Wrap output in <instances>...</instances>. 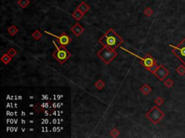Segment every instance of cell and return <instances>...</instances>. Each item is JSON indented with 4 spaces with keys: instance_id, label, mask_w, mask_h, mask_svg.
<instances>
[{
    "instance_id": "1",
    "label": "cell",
    "mask_w": 185,
    "mask_h": 138,
    "mask_svg": "<svg viewBox=\"0 0 185 138\" xmlns=\"http://www.w3.org/2000/svg\"><path fill=\"white\" fill-rule=\"evenodd\" d=\"M98 43L111 50H116V49L124 43V40L113 29L110 28L99 39Z\"/></svg>"
},
{
    "instance_id": "2",
    "label": "cell",
    "mask_w": 185,
    "mask_h": 138,
    "mask_svg": "<svg viewBox=\"0 0 185 138\" xmlns=\"http://www.w3.org/2000/svg\"><path fill=\"white\" fill-rule=\"evenodd\" d=\"M53 42L56 46V50L54 52L52 56L54 58L56 59L60 64H64L67 61V59L71 57L72 54L65 48V46H62L58 41L57 43H56L55 40H54Z\"/></svg>"
},
{
    "instance_id": "3",
    "label": "cell",
    "mask_w": 185,
    "mask_h": 138,
    "mask_svg": "<svg viewBox=\"0 0 185 138\" xmlns=\"http://www.w3.org/2000/svg\"><path fill=\"white\" fill-rule=\"evenodd\" d=\"M97 56H98L100 60L103 61L106 65L109 64L116 56L118 53L115 50H111L109 48L103 46L100 50L97 53Z\"/></svg>"
},
{
    "instance_id": "4",
    "label": "cell",
    "mask_w": 185,
    "mask_h": 138,
    "mask_svg": "<svg viewBox=\"0 0 185 138\" xmlns=\"http://www.w3.org/2000/svg\"><path fill=\"white\" fill-rule=\"evenodd\" d=\"M145 116L153 124H157L165 117V114L158 107L154 106L146 113Z\"/></svg>"
},
{
    "instance_id": "5",
    "label": "cell",
    "mask_w": 185,
    "mask_h": 138,
    "mask_svg": "<svg viewBox=\"0 0 185 138\" xmlns=\"http://www.w3.org/2000/svg\"><path fill=\"white\" fill-rule=\"evenodd\" d=\"M173 48L172 53L183 64L185 65V38L183 39L177 46L169 45Z\"/></svg>"
},
{
    "instance_id": "6",
    "label": "cell",
    "mask_w": 185,
    "mask_h": 138,
    "mask_svg": "<svg viewBox=\"0 0 185 138\" xmlns=\"http://www.w3.org/2000/svg\"><path fill=\"white\" fill-rule=\"evenodd\" d=\"M140 61L142 66L148 70V71H151V73H153L158 66L157 65L156 61L149 54H147L145 58H142Z\"/></svg>"
},
{
    "instance_id": "7",
    "label": "cell",
    "mask_w": 185,
    "mask_h": 138,
    "mask_svg": "<svg viewBox=\"0 0 185 138\" xmlns=\"http://www.w3.org/2000/svg\"><path fill=\"white\" fill-rule=\"evenodd\" d=\"M44 33H46V34L50 35L53 36V37H56V38L57 39L58 42H59V43L63 46H67V45H69V43H71V41H72V39H71L70 37H69L65 33H62L60 36H58L56 35L52 34V33H49V32L48 31H46V30L44 31Z\"/></svg>"
},
{
    "instance_id": "8",
    "label": "cell",
    "mask_w": 185,
    "mask_h": 138,
    "mask_svg": "<svg viewBox=\"0 0 185 138\" xmlns=\"http://www.w3.org/2000/svg\"><path fill=\"white\" fill-rule=\"evenodd\" d=\"M153 73L160 80V81H163L167 75L169 74V71L168 70L165 68V66H164L163 65H160L158 66L156 70L154 71Z\"/></svg>"
},
{
    "instance_id": "9",
    "label": "cell",
    "mask_w": 185,
    "mask_h": 138,
    "mask_svg": "<svg viewBox=\"0 0 185 138\" xmlns=\"http://www.w3.org/2000/svg\"><path fill=\"white\" fill-rule=\"evenodd\" d=\"M85 29L83 28V26H81L79 23H76L75 25L72 26L71 27V31L73 33L74 35L77 36V37H79L81 34L84 32Z\"/></svg>"
},
{
    "instance_id": "10",
    "label": "cell",
    "mask_w": 185,
    "mask_h": 138,
    "mask_svg": "<svg viewBox=\"0 0 185 138\" xmlns=\"http://www.w3.org/2000/svg\"><path fill=\"white\" fill-rule=\"evenodd\" d=\"M90 8H91V7H90V6L88 5V4H87L85 1H82V2L78 6L77 10H78L79 11H80L83 14H85V13L88 12L89 11Z\"/></svg>"
},
{
    "instance_id": "11",
    "label": "cell",
    "mask_w": 185,
    "mask_h": 138,
    "mask_svg": "<svg viewBox=\"0 0 185 138\" xmlns=\"http://www.w3.org/2000/svg\"><path fill=\"white\" fill-rule=\"evenodd\" d=\"M141 92L144 94V95H148L149 94V93H151V91H152V88L150 86H148V84H145V85L142 86L140 88Z\"/></svg>"
},
{
    "instance_id": "12",
    "label": "cell",
    "mask_w": 185,
    "mask_h": 138,
    "mask_svg": "<svg viewBox=\"0 0 185 138\" xmlns=\"http://www.w3.org/2000/svg\"><path fill=\"white\" fill-rule=\"evenodd\" d=\"M83 15L84 14H83V13L81 12L80 11H79L78 10H77V9H76V10H75V11L72 14V17H73L75 20H76L77 21H79V20H80L81 19L83 18Z\"/></svg>"
},
{
    "instance_id": "13",
    "label": "cell",
    "mask_w": 185,
    "mask_h": 138,
    "mask_svg": "<svg viewBox=\"0 0 185 138\" xmlns=\"http://www.w3.org/2000/svg\"><path fill=\"white\" fill-rule=\"evenodd\" d=\"M12 60V57L8 54V53H4L2 56L1 57V61L4 63V64H8Z\"/></svg>"
},
{
    "instance_id": "14",
    "label": "cell",
    "mask_w": 185,
    "mask_h": 138,
    "mask_svg": "<svg viewBox=\"0 0 185 138\" xmlns=\"http://www.w3.org/2000/svg\"><path fill=\"white\" fill-rule=\"evenodd\" d=\"M7 31H8V33H10L12 36H14L17 33H18L19 30L15 25H12L7 29Z\"/></svg>"
},
{
    "instance_id": "15",
    "label": "cell",
    "mask_w": 185,
    "mask_h": 138,
    "mask_svg": "<svg viewBox=\"0 0 185 138\" xmlns=\"http://www.w3.org/2000/svg\"><path fill=\"white\" fill-rule=\"evenodd\" d=\"M105 86H106V84H105V83L103 82L101 79L98 80V81L95 83V86H96L98 90L103 89L105 87Z\"/></svg>"
},
{
    "instance_id": "16",
    "label": "cell",
    "mask_w": 185,
    "mask_h": 138,
    "mask_svg": "<svg viewBox=\"0 0 185 138\" xmlns=\"http://www.w3.org/2000/svg\"><path fill=\"white\" fill-rule=\"evenodd\" d=\"M17 4L20 5L21 8L25 9L30 4V1L29 0H18Z\"/></svg>"
},
{
    "instance_id": "17",
    "label": "cell",
    "mask_w": 185,
    "mask_h": 138,
    "mask_svg": "<svg viewBox=\"0 0 185 138\" xmlns=\"http://www.w3.org/2000/svg\"><path fill=\"white\" fill-rule=\"evenodd\" d=\"M32 36H33V37L35 39V40H39L42 37V34L39 30H36V31L32 34Z\"/></svg>"
},
{
    "instance_id": "18",
    "label": "cell",
    "mask_w": 185,
    "mask_h": 138,
    "mask_svg": "<svg viewBox=\"0 0 185 138\" xmlns=\"http://www.w3.org/2000/svg\"><path fill=\"white\" fill-rule=\"evenodd\" d=\"M7 53H8V54L10 55V56H11L12 58H13V57H14V56H15L16 55H17V52L15 50H14V48H11L9 49V50L7 51Z\"/></svg>"
},
{
    "instance_id": "19",
    "label": "cell",
    "mask_w": 185,
    "mask_h": 138,
    "mask_svg": "<svg viewBox=\"0 0 185 138\" xmlns=\"http://www.w3.org/2000/svg\"><path fill=\"white\" fill-rule=\"evenodd\" d=\"M153 10H151L150 7H147V8L144 10V14H145L147 17H151L153 14Z\"/></svg>"
},
{
    "instance_id": "20",
    "label": "cell",
    "mask_w": 185,
    "mask_h": 138,
    "mask_svg": "<svg viewBox=\"0 0 185 138\" xmlns=\"http://www.w3.org/2000/svg\"><path fill=\"white\" fill-rule=\"evenodd\" d=\"M120 133H119V130L117 129H113V130L111 131V135L113 137H116L119 135Z\"/></svg>"
},
{
    "instance_id": "21",
    "label": "cell",
    "mask_w": 185,
    "mask_h": 138,
    "mask_svg": "<svg viewBox=\"0 0 185 138\" xmlns=\"http://www.w3.org/2000/svg\"><path fill=\"white\" fill-rule=\"evenodd\" d=\"M34 108H35V110H36V112H38V113H41L43 110V108L42 107L41 104H37L36 106H34Z\"/></svg>"
},
{
    "instance_id": "22",
    "label": "cell",
    "mask_w": 185,
    "mask_h": 138,
    "mask_svg": "<svg viewBox=\"0 0 185 138\" xmlns=\"http://www.w3.org/2000/svg\"><path fill=\"white\" fill-rule=\"evenodd\" d=\"M155 103L157 104V105L160 106L164 103V99H163L161 97H158V98L155 100Z\"/></svg>"
},
{
    "instance_id": "23",
    "label": "cell",
    "mask_w": 185,
    "mask_h": 138,
    "mask_svg": "<svg viewBox=\"0 0 185 138\" xmlns=\"http://www.w3.org/2000/svg\"><path fill=\"white\" fill-rule=\"evenodd\" d=\"M164 84H165V85L167 87H168V88H169V87H171V86L173 85V82L171 79H168V80H166L165 82H164Z\"/></svg>"
},
{
    "instance_id": "24",
    "label": "cell",
    "mask_w": 185,
    "mask_h": 138,
    "mask_svg": "<svg viewBox=\"0 0 185 138\" xmlns=\"http://www.w3.org/2000/svg\"><path fill=\"white\" fill-rule=\"evenodd\" d=\"M33 122H33V120H30V123H33Z\"/></svg>"
},
{
    "instance_id": "25",
    "label": "cell",
    "mask_w": 185,
    "mask_h": 138,
    "mask_svg": "<svg viewBox=\"0 0 185 138\" xmlns=\"http://www.w3.org/2000/svg\"><path fill=\"white\" fill-rule=\"evenodd\" d=\"M29 106H30V107H33V104H30V105H29Z\"/></svg>"
}]
</instances>
